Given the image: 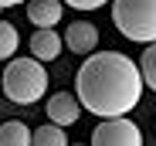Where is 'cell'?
Segmentation results:
<instances>
[{"mask_svg": "<svg viewBox=\"0 0 156 146\" xmlns=\"http://www.w3.org/2000/svg\"><path fill=\"white\" fill-rule=\"evenodd\" d=\"M75 95L98 119L129 116L143 99L139 65L122 51H92L75 75Z\"/></svg>", "mask_w": 156, "mask_h": 146, "instance_id": "cell-1", "label": "cell"}, {"mask_svg": "<svg viewBox=\"0 0 156 146\" xmlns=\"http://www.w3.org/2000/svg\"><path fill=\"white\" fill-rule=\"evenodd\" d=\"M48 71L37 58H10L4 75H0V92L17 105H34L48 92Z\"/></svg>", "mask_w": 156, "mask_h": 146, "instance_id": "cell-2", "label": "cell"}, {"mask_svg": "<svg viewBox=\"0 0 156 146\" xmlns=\"http://www.w3.org/2000/svg\"><path fill=\"white\" fill-rule=\"evenodd\" d=\"M112 20L119 34L136 44L156 41V0H112Z\"/></svg>", "mask_w": 156, "mask_h": 146, "instance_id": "cell-3", "label": "cell"}, {"mask_svg": "<svg viewBox=\"0 0 156 146\" xmlns=\"http://www.w3.org/2000/svg\"><path fill=\"white\" fill-rule=\"evenodd\" d=\"M92 146H143V133L129 116L102 119L92 129Z\"/></svg>", "mask_w": 156, "mask_h": 146, "instance_id": "cell-4", "label": "cell"}, {"mask_svg": "<svg viewBox=\"0 0 156 146\" xmlns=\"http://www.w3.org/2000/svg\"><path fill=\"white\" fill-rule=\"evenodd\" d=\"M48 119L55 126H75L78 119H82V102H78V95H71V92H55L48 99Z\"/></svg>", "mask_w": 156, "mask_h": 146, "instance_id": "cell-5", "label": "cell"}, {"mask_svg": "<svg viewBox=\"0 0 156 146\" xmlns=\"http://www.w3.org/2000/svg\"><path fill=\"white\" fill-rule=\"evenodd\" d=\"M65 48L75 51V55H92L95 48H98V31H95V24H88V20L68 24V31H65Z\"/></svg>", "mask_w": 156, "mask_h": 146, "instance_id": "cell-6", "label": "cell"}, {"mask_svg": "<svg viewBox=\"0 0 156 146\" xmlns=\"http://www.w3.org/2000/svg\"><path fill=\"white\" fill-rule=\"evenodd\" d=\"M61 55V34L55 27H37L31 34V58L37 61H55Z\"/></svg>", "mask_w": 156, "mask_h": 146, "instance_id": "cell-7", "label": "cell"}, {"mask_svg": "<svg viewBox=\"0 0 156 146\" xmlns=\"http://www.w3.org/2000/svg\"><path fill=\"white\" fill-rule=\"evenodd\" d=\"M61 14H65L61 0H27V20L34 27H55Z\"/></svg>", "mask_w": 156, "mask_h": 146, "instance_id": "cell-8", "label": "cell"}, {"mask_svg": "<svg viewBox=\"0 0 156 146\" xmlns=\"http://www.w3.org/2000/svg\"><path fill=\"white\" fill-rule=\"evenodd\" d=\"M31 146H68V136H65V126H37L31 129Z\"/></svg>", "mask_w": 156, "mask_h": 146, "instance_id": "cell-9", "label": "cell"}, {"mask_svg": "<svg viewBox=\"0 0 156 146\" xmlns=\"http://www.w3.org/2000/svg\"><path fill=\"white\" fill-rule=\"evenodd\" d=\"M0 146H31V129L20 119H10L0 126Z\"/></svg>", "mask_w": 156, "mask_h": 146, "instance_id": "cell-10", "label": "cell"}, {"mask_svg": "<svg viewBox=\"0 0 156 146\" xmlns=\"http://www.w3.org/2000/svg\"><path fill=\"white\" fill-rule=\"evenodd\" d=\"M20 48V34L10 20H0V61H10Z\"/></svg>", "mask_w": 156, "mask_h": 146, "instance_id": "cell-11", "label": "cell"}, {"mask_svg": "<svg viewBox=\"0 0 156 146\" xmlns=\"http://www.w3.org/2000/svg\"><path fill=\"white\" fill-rule=\"evenodd\" d=\"M139 75H143V85L156 92V41L146 44V51L139 58Z\"/></svg>", "mask_w": 156, "mask_h": 146, "instance_id": "cell-12", "label": "cell"}, {"mask_svg": "<svg viewBox=\"0 0 156 146\" xmlns=\"http://www.w3.org/2000/svg\"><path fill=\"white\" fill-rule=\"evenodd\" d=\"M68 7H75V10H98V7H105L109 0H65Z\"/></svg>", "mask_w": 156, "mask_h": 146, "instance_id": "cell-13", "label": "cell"}, {"mask_svg": "<svg viewBox=\"0 0 156 146\" xmlns=\"http://www.w3.org/2000/svg\"><path fill=\"white\" fill-rule=\"evenodd\" d=\"M4 7H17V4H27V0H0Z\"/></svg>", "mask_w": 156, "mask_h": 146, "instance_id": "cell-14", "label": "cell"}, {"mask_svg": "<svg viewBox=\"0 0 156 146\" xmlns=\"http://www.w3.org/2000/svg\"><path fill=\"white\" fill-rule=\"evenodd\" d=\"M0 10H4V4H0Z\"/></svg>", "mask_w": 156, "mask_h": 146, "instance_id": "cell-15", "label": "cell"}, {"mask_svg": "<svg viewBox=\"0 0 156 146\" xmlns=\"http://www.w3.org/2000/svg\"><path fill=\"white\" fill-rule=\"evenodd\" d=\"M75 146H82V143H75Z\"/></svg>", "mask_w": 156, "mask_h": 146, "instance_id": "cell-16", "label": "cell"}]
</instances>
